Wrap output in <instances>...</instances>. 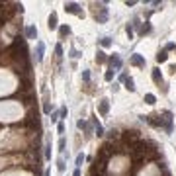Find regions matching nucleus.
Segmentation results:
<instances>
[{
	"mask_svg": "<svg viewBox=\"0 0 176 176\" xmlns=\"http://www.w3.org/2000/svg\"><path fill=\"white\" fill-rule=\"evenodd\" d=\"M125 88H127L129 92H135V82H133V78H127V80H125Z\"/></svg>",
	"mask_w": 176,
	"mask_h": 176,
	"instance_id": "17",
	"label": "nucleus"
},
{
	"mask_svg": "<svg viewBox=\"0 0 176 176\" xmlns=\"http://www.w3.org/2000/svg\"><path fill=\"white\" fill-rule=\"evenodd\" d=\"M129 63H131V65H135V67H145V59H143V55H139V53L131 55Z\"/></svg>",
	"mask_w": 176,
	"mask_h": 176,
	"instance_id": "7",
	"label": "nucleus"
},
{
	"mask_svg": "<svg viewBox=\"0 0 176 176\" xmlns=\"http://www.w3.org/2000/svg\"><path fill=\"white\" fill-rule=\"evenodd\" d=\"M174 47H176V45H174V43H168V45H166V47H164V51H172V49H174Z\"/></svg>",
	"mask_w": 176,
	"mask_h": 176,
	"instance_id": "34",
	"label": "nucleus"
},
{
	"mask_svg": "<svg viewBox=\"0 0 176 176\" xmlns=\"http://www.w3.org/2000/svg\"><path fill=\"white\" fill-rule=\"evenodd\" d=\"M139 32H141V33H143V35H145V33H149V32H151V26H149V23H147V26H143V28H141Z\"/></svg>",
	"mask_w": 176,
	"mask_h": 176,
	"instance_id": "29",
	"label": "nucleus"
},
{
	"mask_svg": "<svg viewBox=\"0 0 176 176\" xmlns=\"http://www.w3.org/2000/svg\"><path fill=\"white\" fill-rule=\"evenodd\" d=\"M47 28L49 29H57V14L55 12H51V16H49V20H47Z\"/></svg>",
	"mask_w": 176,
	"mask_h": 176,
	"instance_id": "9",
	"label": "nucleus"
},
{
	"mask_svg": "<svg viewBox=\"0 0 176 176\" xmlns=\"http://www.w3.org/2000/svg\"><path fill=\"white\" fill-rule=\"evenodd\" d=\"M59 114H61V120H67V108H61Z\"/></svg>",
	"mask_w": 176,
	"mask_h": 176,
	"instance_id": "30",
	"label": "nucleus"
},
{
	"mask_svg": "<svg viewBox=\"0 0 176 176\" xmlns=\"http://www.w3.org/2000/svg\"><path fill=\"white\" fill-rule=\"evenodd\" d=\"M37 37V28L35 26H28L26 28V39H35Z\"/></svg>",
	"mask_w": 176,
	"mask_h": 176,
	"instance_id": "8",
	"label": "nucleus"
},
{
	"mask_svg": "<svg viewBox=\"0 0 176 176\" xmlns=\"http://www.w3.org/2000/svg\"><path fill=\"white\" fill-rule=\"evenodd\" d=\"M164 176H170V174H168V172H164Z\"/></svg>",
	"mask_w": 176,
	"mask_h": 176,
	"instance_id": "36",
	"label": "nucleus"
},
{
	"mask_svg": "<svg viewBox=\"0 0 176 176\" xmlns=\"http://www.w3.org/2000/svg\"><path fill=\"white\" fill-rule=\"evenodd\" d=\"M94 127H96V135H98V137H102V135H104V127H102V123H100L98 120H94Z\"/></svg>",
	"mask_w": 176,
	"mask_h": 176,
	"instance_id": "12",
	"label": "nucleus"
},
{
	"mask_svg": "<svg viewBox=\"0 0 176 176\" xmlns=\"http://www.w3.org/2000/svg\"><path fill=\"white\" fill-rule=\"evenodd\" d=\"M43 111H45V114H51V106H49V102L43 104Z\"/></svg>",
	"mask_w": 176,
	"mask_h": 176,
	"instance_id": "32",
	"label": "nucleus"
},
{
	"mask_svg": "<svg viewBox=\"0 0 176 176\" xmlns=\"http://www.w3.org/2000/svg\"><path fill=\"white\" fill-rule=\"evenodd\" d=\"M43 55H45V43L39 41V43H37V47H35V63H41Z\"/></svg>",
	"mask_w": 176,
	"mask_h": 176,
	"instance_id": "4",
	"label": "nucleus"
},
{
	"mask_svg": "<svg viewBox=\"0 0 176 176\" xmlns=\"http://www.w3.org/2000/svg\"><path fill=\"white\" fill-rule=\"evenodd\" d=\"M108 61H110V65H111V70H114V73L121 69V57H120V55H111V57H110Z\"/></svg>",
	"mask_w": 176,
	"mask_h": 176,
	"instance_id": "6",
	"label": "nucleus"
},
{
	"mask_svg": "<svg viewBox=\"0 0 176 176\" xmlns=\"http://www.w3.org/2000/svg\"><path fill=\"white\" fill-rule=\"evenodd\" d=\"M100 45H102V47H110L111 45V39H110V37H102V39H100Z\"/></svg>",
	"mask_w": 176,
	"mask_h": 176,
	"instance_id": "21",
	"label": "nucleus"
},
{
	"mask_svg": "<svg viewBox=\"0 0 176 176\" xmlns=\"http://www.w3.org/2000/svg\"><path fill=\"white\" fill-rule=\"evenodd\" d=\"M76 127H78V129H84V131H90V125H88L84 120H78V121H76Z\"/></svg>",
	"mask_w": 176,
	"mask_h": 176,
	"instance_id": "14",
	"label": "nucleus"
},
{
	"mask_svg": "<svg viewBox=\"0 0 176 176\" xmlns=\"http://www.w3.org/2000/svg\"><path fill=\"white\" fill-rule=\"evenodd\" d=\"M82 80H84V82L90 80V73H88V70H82Z\"/></svg>",
	"mask_w": 176,
	"mask_h": 176,
	"instance_id": "28",
	"label": "nucleus"
},
{
	"mask_svg": "<svg viewBox=\"0 0 176 176\" xmlns=\"http://www.w3.org/2000/svg\"><path fill=\"white\" fill-rule=\"evenodd\" d=\"M61 117V114L59 111H55V114H51V123H57V120Z\"/></svg>",
	"mask_w": 176,
	"mask_h": 176,
	"instance_id": "27",
	"label": "nucleus"
},
{
	"mask_svg": "<svg viewBox=\"0 0 176 176\" xmlns=\"http://www.w3.org/2000/svg\"><path fill=\"white\" fill-rule=\"evenodd\" d=\"M153 80L161 84L162 82V74H161V69H153Z\"/></svg>",
	"mask_w": 176,
	"mask_h": 176,
	"instance_id": "11",
	"label": "nucleus"
},
{
	"mask_svg": "<svg viewBox=\"0 0 176 176\" xmlns=\"http://www.w3.org/2000/svg\"><path fill=\"white\" fill-rule=\"evenodd\" d=\"M162 125H164L166 133H170V131H172V114H170V111H164V117H162Z\"/></svg>",
	"mask_w": 176,
	"mask_h": 176,
	"instance_id": "5",
	"label": "nucleus"
},
{
	"mask_svg": "<svg viewBox=\"0 0 176 176\" xmlns=\"http://www.w3.org/2000/svg\"><path fill=\"white\" fill-rule=\"evenodd\" d=\"M104 78H106V80H111V78H114V70H108V73L104 74Z\"/></svg>",
	"mask_w": 176,
	"mask_h": 176,
	"instance_id": "31",
	"label": "nucleus"
},
{
	"mask_svg": "<svg viewBox=\"0 0 176 176\" xmlns=\"http://www.w3.org/2000/svg\"><path fill=\"white\" fill-rule=\"evenodd\" d=\"M73 176H80V168H74V172H73Z\"/></svg>",
	"mask_w": 176,
	"mask_h": 176,
	"instance_id": "35",
	"label": "nucleus"
},
{
	"mask_svg": "<svg viewBox=\"0 0 176 176\" xmlns=\"http://www.w3.org/2000/svg\"><path fill=\"white\" fill-rule=\"evenodd\" d=\"M96 22L98 23L108 22V8L106 6H100V10H96Z\"/></svg>",
	"mask_w": 176,
	"mask_h": 176,
	"instance_id": "3",
	"label": "nucleus"
},
{
	"mask_svg": "<svg viewBox=\"0 0 176 176\" xmlns=\"http://www.w3.org/2000/svg\"><path fill=\"white\" fill-rule=\"evenodd\" d=\"M70 57H73V59H80V57H82V53L76 51V49H73V51H70Z\"/></svg>",
	"mask_w": 176,
	"mask_h": 176,
	"instance_id": "26",
	"label": "nucleus"
},
{
	"mask_svg": "<svg viewBox=\"0 0 176 176\" xmlns=\"http://www.w3.org/2000/svg\"><path fill=\"white\" fill-rule=\"evenodd\" d=\"M96 61H98V63H106V61H108L106 53H104V51H98L96 53Z\"/></svg>",
	"mask_w": 176,
	"mask_h": 176,
	"instance_id": "18",
	"label": "nucleus"
},
{
	"mask_svg": "<svg viewBox=\"0 0 176 176\" xmlns=\"http://www.w3.org/2000/svg\"><path fill=\"white\" fill-rule=\"evenodd\" d=\"M84 161H86V157H84L82 153H80V155H76V161H74V164H76V168H80V166H82V162H84Z\"/></svg>",
	"mask_w": 176,
	"mask_h": 176,
	"instance_id": "16",
	"label": "nucleus"
},
{
	"mask_svg": "<svg viewBox=\"0 0 176 176\" xmlns=\"http://www.w3.org/2000/svg\"><path fill=\"white\" fill-rule=\"evenodd\" d=\"M121 139H123L125 143L133 145V143H137V141H139V131H135V129H129V131H125V133L121 135Z\"/></svg>",
	"mask_w": 176,
	"mask_h": 176,
	"instance_id": "2",
	"label": "nucleus"
},
{
	"mask_svg": "<svg viewBox=\"0 0 176 176\" xmlns=\"http://www.w3.org/2000/svg\"><path fill=\"white\" fill-rule=\"evenodd\" d=\"M57 131H59L61 137H63V133H65V123H63V121H59V123H57Z\"/></svg>",
	"mask_w": 176,
	"mask_h": 176,
	"instance_id": "24",
	"label": "nucleus"
},
{
	"mask_svg": "<svg viewBox=\"0 0 176 176\" xmlns=\"http://www.w3.org/2000/svg\"><path fill=\"white\" fill-rule=\"evenodd\" d=\"M110 137H111V139H120L121 135H120V131H117V129H111L110 131Z\"/></svg>",
	"mask_w": 176,
	"mask_h": 176,
	"instance_id": "25",
	"label": "nucleus"
},
{
	"mask_svg": "<svg viewBox=\"0 0 176 176\" xmlns=\"http://www.w3.org/2000/svg\"><path fill=\"white\" fill-rule=\"evenodd\" d=\"M166 61H168L166 51H158V55H157V63H166Z\"/></svg>",
	"mask_w": 176,
	"mask_h": 176,
	"instance_id": "13",
	"label": "nucleus"
},
{
	"mask_svg": "<svg viewBox=\"0 0 176 176\" xmlns=\"http://www.w3.org/2000/svg\"><path fill=\"white\" fill-rule=\"evenodd\" d=\"M45 158H51V141L45 143Z\"/></svg>",
	"mask_w": 176,
	"mask_h": 176,
	"instance_id": "20",
	"label": "nucleus"
},
{
	"mask_svg": "<svg viewBox=\"0 0 176 176\" xmlns=\"http://www.w3.org/2000/svg\"><path fill=\"white\" fill-rule=\"evenodd\" d=\"M65 147H67V141H65V137H61L59 139V151L61 153H65Z\"/></svg>",
	"mask_w": 176,
	"mask_h": 176,
	"instance_id": "22",
	"label": "nucleus"
},
{
	"mask_svg": "<svg viewBox=\"0 0 176 176\" xmlns=\"http://www.w3.org/2000/svg\"><path fill=\"white\" fill-rule=\"evenodd\" d=\"M57 168H59V172H65V161H63V158L57 161Z\"/></svg>",
	"mask_w": 176,
	"mask_h": 176,
	"instance_id": "23",
	"label": "nucleus"
},
{
	"mask_svg": "<svg viewBox=\"0 0 176 176\" xmlns=\"http://www.w3.org/2000/svg\"><path fill=\"white\" fill-rule=\"evenodd\" d=\"M69 33H70V28H69V26H61V28H59V35H61V37H67Z\"/></svg>",
	"mask_w": 176,
	"mask_h": 176,
	"instance_id": "15",
	"label": "nucleus"
},
{
	"mask_svg": "<svg viewBox=\"0 0 176 176\" xmlns=\"http://www.w3.org/2000/svg\"><path fill=\"white\" fill-rule=\"evenodd\" d=\"M55 53H57V57H61V55H63V47L57 45V47H55Z\"/></svg>",
	"mask_w": 176,
	"mask_h": 176,
	"instance_id": "33",
	"label": "nucleus"
},
{
	"mask_svg": "<svg viewBox=\"0 0 176 176\" xmlns=\"http://www.w3.org/2000/svg\"><path fill=\"white\" fill-rule=\"evenodd\" d=\"M145 102H147L149 106H153V104L157 102V98H155V94H145Z\"/></svg>",
	"mask_w": 176,
	"mask_h": 176,
	"instance_id": "19",
	"label": "nucleus"
},
{
	"mask_svg": "<svg viewBox=\"0 0 176 176\" xmlns=\"http://www.w3.org/2000/svg\"><path fill=\"white\" fill-rule=\"evenodd\" d=\"M98 111H100L102 116H106L108 111H110V102H108V100H102V102H100V108H98Z\"/></svg>",
	"mask_w": 176,
	"mask_h": 176,
	"instance_id": "10",
	"label": "nucleus"
},
{
	"mask_svg": "<svg viewBox=\"0 0 176 176\" xmlns=\"http://www.w3.org/2000/svg\"><path fill=\"white\" fill-rule=\"evenodd\" d=\"M65 12H67V14H76V16H80V18H84L82 8H80L76 2H67V4H65Z\"/></svg>",
	"mask_w": 176,
	"mask_h": 176,
	"instance_id": "1",
	"label": "nucleus"
}]
</instances>
